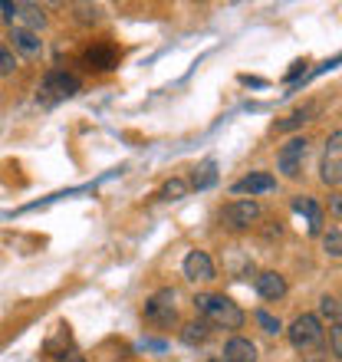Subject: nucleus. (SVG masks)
Instances as JSON below:
<instances>
[{"instance_id":"nucleus-1","label":"nucleus","mask_w":342,"mask_h":362,"mask_svg":"<svg viewBox=\"0 0 342 362\" xmlns=\"http://www.w3.org/2000/svg\"><path fill=\"white\" fill-rule=\"evenodd\" d=\"M191 303H194V313L214 329H230L234 333V329H244V323H247V313L240 310V303H234L224 293H194Z\"/></svg>"},{"instance_id":"nucleus-2","label":"nucleus","mask_w":342,"mask_h":362,"mask_svg":"<svg viewBox=\"0 0 342 362\" xmlns=\"http://www.w3.org/2000/svg\"><path fill=\"white\" fill-rule=\"evenodd\" d=\"M79 93H83V79H79L76 73H69V69L53 66L40 79L37 103L43 105V109H53V105L66 103V99H73V95H79Z\"/></svg>"},{"instance_id":"nucleus-3","label":"nucleus","mask_w":342,"mask_h":362,"mask_svg":"<svg viewBox=\"0 0 342 362\" xmlns=\"http://www.w3.org/2000/svg\"><path fill=\"white\" fill-rule=\"evenodd\" d=\"M286 339H290V346H293L296 353H313V349H319L326 339L323 320L316 313H300L293 323L286 326Z\"/></svg>"},{"instance_id":"nucleus-4","label":"nucleus","mask_w":342,"mask_h":362,"mask_svg":"<svg viewBox=\"0 0 342 362\" xmlns=\"http://www.w3.org/2000/svg\"><path fill=\"white\" fill-rule=\"evenodd\" d=\"M175 290L171 286H162V290H155L148 300H145L142 306V316H145V323H152L158 326V329H168V326L178 323V306H175Z\"/></svg>"},{"instance_id":"nucleus-5","label":"nucleus","mask_w":342,"mask_h":362,"mask_svg":"<svg viewBox=\"0 0 342 362\" xmlns=\"http://www.w3.org/2000/svg\"><path fill=\"white\" fill-rule=\"evenodd\" d=\"M306 158H309V139H306V135H293V139H286V142L280 145V152H276V172L290 181L300 178Z\"/></svg>"},{"instance_id":"nucleus-6","label":"nucleus","mask_w":342,"mask_h":362,"mask_svg":"<svg viewBox=\"0 0 342 362\" xmlns=\"http://www.w3.org/2000/svg\"><path fill=\"white\" fill-rule=\"evenodd\" d=\"M264 218V208L256 198H237V201H228L220 208V224L228 230H247L254 228L256 221Z\"/></svg>"},{"instance_id":"nucleus-7","label":"nucleus","mask_w":342,"mask_h":362,"mask_svg":"<svg viewBox=\"0 0 342 362\" xmlns=\"http://www.w3.org/2000/svg\"><path fill=\"white\" fill-rule=\"evenodd\" d=\"M319 181L326 188H342V129H336L319 155Z\"/></svg>"},{"instance_id":"nucleus-8","label":"nucleus","mask_w":342,"mask_h":362,"mask_svg":"<svg viewBox=\"0 0 342 362\" xmlns=\"http://www.w3.org/2000/svg\"><path fill=\"white\" fill-rule=\"evenodd\" d=\"M0 10H4V17H7L10 27L33 30V33H40V27L47 23L43 7H37V4H10V0H0Z\"/></svg>"},{"instance_id":"nucleus-9","label":"nucleus","mask_w":342,"mask_h":362,"mask_svg":"<svg viewBox=\"0 0 342 362\" xmlns=\"http://www.w3.org/2000/svg\"><path fill=\"white\" fill-rule=\"evenodd\" d=\"M181 270L188 276L191 284H211L214 276H218V267H214V260H211L208 250H188L184 260H181Z\"/></svg>"},{"instance_id":"nucleus-10","label":"nucleus","mask_w":342,"mask_h":362,"mask_svg":"<svg viewBox=\"0 0 342 362\" xmlns=\"http://www.w3.org/2000/svg\"><path fill=\"white\" fill-rule=\"evenodd\" d=\"M83 66L86 69H95V73H112L119 66V47L112 43H93V47H86L83 53Z\"/></svg>"},{"instance_id":"nucleus-11","label":"nucleus","mask_w":342,"mask_h":362,"mask_svg":"<svg viewBox=\"0 0 342 362\" xmlns=\"http://www.w3.org/2000/svg\"><path fill=\"white\" fill-rule=\"evenodd\" d=\"M254 290L260 300L276 303V300H283V296L290 293V284H286V276L276 274V270H260V274L254 276Z\"/></svg>"},{"instance_id":"nucleus-12","label":"nucleus","mask_w":342,"mask_h":362,"mask_svg":"<svg viewBox=\"0 0 342 362\" xmlns=\"http://www.w3.org/2000/svg\"><path fill=\"white\" fill-rule=\"evenodd\" d=\"M276 185H280V181H276L270 172H250V175H244V178L234 181L230 191H234V194H250V198H256V194H270V191H276Z\"/></svg>"},{"instance_id":"nucleus-13","label":"nucleus","mask_w":342,"mask_h":362,"mask_svg":"<svg viewBox=\"0 0 342 362\" xmlns=\"http://www.w3.org/2000/svg\"><path fill=\"white\" fill-rule=\"evenodd\" d=\"M10 47H13V57H27V59H37L43 53V40L40 33L33 30H20V27H10Z\"/></svg>"},{"instance_id":"nucleus-14","label":"nucleus","mask_w":342,"mask_h":362,"mask_svg":"<svg viewBox=\"0 0 342 362\" xmlns=\"http://www.w3.org/2000/svg\"><path fill=\"white\" fill-rule=\"evenodd\" d=\"M293 211L303 214L306 224H309V234H323V204L309 194H296L293 198Z\"/></svg>"},{"instance_id":"nucleus-15","label":"nucleus","mask_w":342,"mask_h":362,"mask_svg":"<svg viewBox=\"0 0 342 362\" xmlns=\"http://www.w3.org/2000/svg\"><path fill=\"white\" fill-rule=\"evenodd\" d=\"M224 359L228 362H256L260 356H256V343L254 339H247V336H230L228 343H224Z\"/></svg>"},{"instance_id":"nucleus-16","label":"nucleus","mask_w":342,"mask_h":362,"mask_svg":"<svg viewBox=\"0 0 342 362\" xmlns=\"http://www.w3.org/2000/svg\"><path fill=\"white\" fill-rule=\"evenodd\" d=\"M211 339V326L204 320H194V323L181 326V343L184 346H204Z\"/></svg>"},{"instance_id":"nucleus-17","label":"nucleus","mask_w":342,"mask_h":362,"mask_svg":"<svg viewBox=\"0 0 342 362\" xmlns=\"http://www.w3.org/2000/svg\"><path fill=\"white\" fill-rule=\"evenodd\" d=\"M316 105H303V109H296V112H290L286 119H280V122L273 125V132H296V129H303L309 119H313Z\"/></svg>"},{"instance_id":"nucleus-18","label":"nucleus","mask_w":342,"mask_h":362,"mask_svg":"<svg viewBox=\"0 0 342 362\" xmlns=\"http://www.w3.org/2000/svg\"><path fill=\"white\" fill-rule=\"evenodd\" d=\"M214 181H218V162H214V158H208V162H201V168H194V178H191V188L204 191V188H211Z\"/></svg>"},{"instance_id":"nucleus-19","label":"nucleus","mask_w":342,"mask_h":362,"mask_svg":"<svg viewBox=\"0 0 342 362\" xmlns=\"http://www.w3.org/2000/svg\"><path fill=\"white\" fill-rule=\"evenodd\" d=\"M188 191H191V181L188 178H171V181H165V188H162V194H158V198H162V201H181Z\"/></svg>"},{"instance_id":"nucleus-20","label":"nucleus","mask_w":342,"mask_h":362,"mask_svg":"<svg viewBox=\"0 0 342 362\" xmlns=\"http://www.w3.org/2000/svg\"><path fill=\"white\" fill-rule=\"evenodd\" d=\"M254 320H256V326H260L266 336H280V333H283V323H280V316H273L270 310H256Z\"/></svg>"},{"instance_id":"nucleus-21","label":"nucleus","mask_w":342,"mask_h":362,"mask_svg":"<svg viewBox=\"0 0 342 362\" xmlns=\"http://www.w3.org/2000/svg\"><path fill=\"white\" fill-rule=\"evenodd\" d=\"M323 250H326V257H342V230L339 228L323 230Z\"/></svg>"},{"instance_id":"nucleus-22","label":"nucleus","mask_w":342,"mask_h":362,"mask_svg":"<svg viewBox=\"0 0 342 362\" xmlns=\"http://www.w3.org/2000/svg\"><path fill=\"white\" fill-rule=\"evenodd\" d=\"M13 73H17V57H13V49L0 47V79L13 76Z\"/></svg>"},{"instance_id":"nucleus-23","label":"nucleus","mask_w":342,"mask_h":362,"mask_svg":"<svg viewBox=\"0 0 342 362\" xmlns=\"http://www.w3.org/2000/svg\"><path fill=\"white\" fill-rule=\"evenodd\" d=\"M329 349H333V356L342 362V320H336V323L329 326Z\"/></svg>"},{"instance_id":"nucleus-24","label":"nucleus","mask_w":342,"mask_h":362,"mask_svg":"<svg viewBox=\"0 0 342 362\" xmlns=\"http://www.w3.org/2000/svg\"><path fill=\"white\" fill-rule=\"evenodd\" d=\"M319 313L333 316V320H336V316H339V303H336L333 296H323V300H319Z\"/></svg>"},{"instance_id":"nucleus-25","label":"nucleus","mask_w":342,"mask_h":362,"mask_svg":"<svg viewBox=\"0 0 342 362\" xmlns=\"http://www.w3.org/2000/svg\"><path fill=\"white\" fill-rule=\"evenodd\" d=\"M329 214L342 221V191H336V194H329Z\"/></svg>"},{"instance_id":"nucleus-26","label":"nucleus","mask_w":342,"mask_h":362,"mask_svg":"<svg viewBox=\"0 0 342 362\" xmlns=\"http://www.w3.org/2000/svg\"><path fill=\"white\" fill-rule=\"evenodd\" d=\"M303 66H306L303 59H300V63H293V69H290V73H286V83H293V79L300 76V73H303Z\"/></svg>"},{"instance_id":"nucleus-27","label":"nucleus","mask_w":342,"mask_h":362,"mask_svg":"<svg viewBox=\"0 0 342 362\" xmlns=\"http://www.w3.org/2000/svg\"><path fill=\"white\" fill-rule=\"evenodd\" d=\"M204 362H228L224 356H214V359H204Z\"/></svg>"}]
</instances>
